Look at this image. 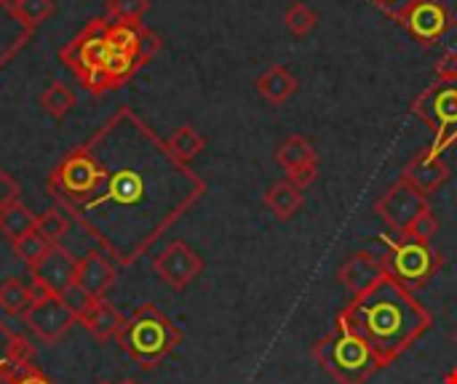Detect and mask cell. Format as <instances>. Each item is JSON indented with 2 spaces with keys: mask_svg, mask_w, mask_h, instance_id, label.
Listing matches in <instances>:
<instances>
[{
  "mask_svg": "<svg viewBox=\"0 0 457 384\" xmlns=\"http://www.w3.org/2000/svg\"><path fill=\"white\" fill-rule=\"evenodd\" d=\"M35 225H37V214H35L29 206H24L21 200H13L11 206H5V208L0 211V233H3L11 243L19 241L21 235L32 233Z\"/></svg>",
  "mask_w": 457,
  "mask_h": 384,
  "instance_id": "20",
  "label": "cell"
},
{
  "mask_svg": "<svg viewBox=\"0 0 457 384\" xmlns=\"http://www.w3.org/2000/svg\"><path fill=\"white\" fill-rule=\"evenodd\" d=\"M383 243L388 246V254L383 257L388 275L396 278L410 291L426 289L445 265L442 254L431 243L407 235H383Z\"/></svg>",
  "mask_w": 457,
  "mask_h": 384,
  "instance_id": "4",
  "label": "cell"
},
{
  "mask_svg": "<svg viewBox=\"0 0 457 384\" xmlns=\"http://www.w3.org/2000/svg\"><path fill=\"white\" fill-rule=\"evenodd\" d=\"M436 233H439V219H436L434 211H426L404 235H407V238H415V241H423V243H431Z\"/></svg>",
  "mask_w": 457,
  "mask_h": 384,
  "instance_id": "28",
  "label": "cell"
},
{
  "mask_svg": "<svg viewBox=\"0 0 457 384\" xmlns=\"http://www.w3.org/2000/svg\"><path fill=\"white\" fill-rule=\"evenodd\" d=\"M434 72H436V80H445V83H457V53L455 51L445 53V56L436 61Z\"/></svg>",
  "mask_w": 457,
  "mask_h": 384,
  "instance_id": "31",
  "label": "cell"
},
{
  "mask_svg": "<svg viewBox=\"0 0 457 384\" xmlns=\"http://www.w3.org/2000/svg\"><path fill=\"white\" fill-rule=\"evenodd\" d=\"M51 251V243L40 235V233H27V235H21L19 241H13V254L32 270V267H37L43 259H46V254Z\"/></svg>",
  "mask_w": 457,
  "mask_h": 384,
  "instance_id": "22",
  "label": "cell"
},
{
  "mask_svg": "<svg viewBox=\"0 0 457 384\" xmlns=\"http://www.w3.org/2000/svg\"><path fill=\"white\" fill-rule=\"evenodd\" d=\"M99 384H110V382H99Z\"/></svg>",
  "mask_w": 457,
  "mask_h": 384,
  "instance_id": "38",
  "label": "cell"
},
{
  "mask_svg": "<svg viewBox=\"0 0 457 384\" xmlns=\"http://www.w3.org/2000/svg\"><path fill=\"white\" fill-rule=\"evenodd\" d=\"M0 384H16V374L5 364H0Z\"/></svg>",
  "mask_w": 457,
  "mask_h": 384,
  "instance_id": "34",
  "label": "cell"
},
{
  "mask_svg": "<svg viewBox=\"0 0 457 384\" xmlns=\"http://www.w3.org/2000/svg\"><path fill=\"white\" fill-rule=\"evenodd\" d=\"M386 275H388V270H386L383 257H378V254H372V251H356V254H351V257L340 265V270H337V281H340V286L351 294V299L367 294V291H370L372 286H378Z\"/></svg>",
  "mask_w": 457,
  "mask_h": 384,
  "instance_id": "12",
  "label": "cell"
},
{
  "mask_svg": "<svg viewBox=\"0 0 457 384\" xmlns=\"http://www.w3.org/2000/svg\"><path fill=\"white\" fill-rule=\"evenodd\" d=\"M16 3H19V0H16Z\"/></svg>",
  "mask_w": 457,
  "mask_h": 384,
  "instance_id": "39",
  "label": "cell"
},
{
  "mask_svg": "<svg viewBox=\"0 0 457 384\" xmlns=\"http://www.w3.org/2000/svg\"><path fill=\"white\" fill-rule=\"evenodd\" d=\"M16 337H19L16 331H11L5 323H0V361H5V353H8V347L13 345Z\"/></svg>",
  "mask_w": 457,
  "mask_h": 384,
  "instance_id": "33",
  "label": "cell"
},
{
  "mask_svg": "<svg viewBox=\"0 0 457 384\" xmlns=\"http://www.w3.org/2000/svg\"><path fill=\"white\" fill-rule=\"evenodd\" d=\"M115 267L102 251H88L83 259H78L75 270V286H80L91 299H104L107 291L115 286Z\"/></svg>",
  "mask_w": 457,
  "mask_h": 384,
  "instance_id": "14",
  "label": "cell"
},
{
  "mask_svg": "<svg viewBox=\"0 0 457 384\" xmlns=\"http://www.w3.org/2000/svg\"><path fill=\"white\" fill-rule=\"evenodd\" d=\"M204 270V259L185 243V241H171L155 259H153V273L171 289V291H185Z\"/></svg>",
  "mask_w": 457,
  "mask_h": 384,
  "instance_id": "10",
  "label": "cell"
},
{
  "mask_svg": "<svg viewBox=\"0 0 457 384\" xmlns=\"http://www.w3.org/2000/svg\"><path fill=\"white\" fill-rule=\"evenodd\" d=\"M340 313L372 345L380 372L396 364L434 326V315L415 297V291L391 275H386L367 294L351 299Z\"/></svg>",
  "mask_w": 457,
  "mask_h": 384,
  "instance_id": "1",
  "label": "cell"
},
{
  "mask_svg": "<svg viewBox=\"0 0 457 384\" xmlns=\"http://www.w3.org/2000/svg\"><path fill=\"white\" fill-rule=\"evenodd\" d=\"M35 302V289L21 283L19 278H5L0 283V310L11 318H24Z\"/></svg>",
  "mask_w": 457,
  "mask_h": 384,
  "instance_id": "19",
  "label": "cell"
},
{
  "mask_svg": "<svg viewBox=\"0 0 457 384\" xmlns=\"http://www.w3.org/2000/svg\"><path fill=\"white\" fill-rule=\"evenodd\" d=\"M0 364H3V361H0Z\"/></svg>",
  "mask_w": 457,
  "mask_h": 384,
  "instance_id": "40",
  "label": "cell"
},
{
  "mask_svg": "<svg viewBox=\"0 0 457 384\" xmlns=\"http://www.w3.org/2000/svg\"><path fill=\"white\" fill-rule=\"evenodd\" d=\"M67 230H70V219L64 217L62 208H48L46 214H37L35 233H40L51 246H59L62 238L67 235Z\"/></svg>",
  "mask_w": 457,
  "mask_h": 384,
  "instance_id": "25",
  "label": "cell"
},
{
  "mask_svg": "<svg viewBox=\"0 0 457 384\" xmlns=\"http://www.w3.org/2000/svg\"><path fill=\"white\" fill-rule=\"evenodd\" d=\"M118 384H139V382H134V380H123V382H118Z\"/></svg>",
  "mask_w": 457,
  "mask_h": 384,
  "instance_id": "36",
  "label": "cell"
},
{
  "mask_svg": "<svg viewBox=\"0 0 457 384\" xmlns=\"http://www.w3.org/2000/svg\"><path fill=\"white\" fill-rule=\"evenodd\" d=\"M16 384H54V382L32 366V369H27L21 377H16Z\"/></svg>",
  "mask_w": 457,
  "mask_h": 384,
  "instance_id": "32",
  "label": "cell"
},
{
  "mask_svg": "<svg viewBox=\"0 0 457 384\" xmlns=\"http://www.w3.org/2000/svg\"><path fill=\"white\" fill-rule=\"evenodd\" d=\"M40 107H43L51 118L62 120V118L75 107V94H72L64 83H51V86L40 94Z\"/></svg>",
  "mask_w": 457,
  "mask_h": 384,
  "instance_id": "23",
  "label": "cell"
},
{
  "mask_svg": "<svg viewBox=\"0 0 457 384\" xmlns=\"http://www.w3.org/2000/svg\"><path fill=\"white\" fill-rule=\"evenodd\" d=\"M402 179H404L407 184H412L418 192L431 195V192H436V190L450 179V166H447L439 155L428 152V147H426V150H420V152L404 166Z\"/></svg>",
  "mask_w": 457,
  "mask_h": 384,
  "instance_id": "15",
  "label": "cell"
},
{
  "mask_svg": "<svg viewBox=\"0 0 457 384\" xmlns=\"http://www.w3.org/2000/svg\"><path fill=\"white\" fill-rule=\"evenodd\" d=\"M426 211H431L428 195L418 192L404 179H399L375 200V214L394 230V235H404Z\"/></svg>",
  "mask_w": 457,
  "mask_h": 384,
  "instance_id": "7",
  "label": "cell"
},
{
  "mask_svg": "<svg viewBox=\"0 0 457 384\" xmlns=\"http://www.w3.org/2000/svg\"><path fill=\"white\" fill-rule=\"evenodd\" d=\"M412 112L431 128L434 142L428 152L442 155L450 144L457 142V83L436 80L431 83L415 102Z\"/></svg>",
  "mask_w": 457,
  "mask_h": 384,
  "instance_id": "6",
  "label": "cell"
},
{
  "mask_svg": "<svg viewBox=\"0 0 457 384\" xmlns=\"http://www.w3.org/2000/svg\"><path fill=\"white\" fill-rule=\"evenodd\" d=\"M303 190L300 187H295L289 179H281V182H276V184H270L268 190H265V195H262V206L276 217V219H281V222H287V219H292L300 208H303Z\"/></svg>",
  "mask_w": 457,
  "mask_h": 384,
  "instance_id": "18",
  "label": "cell"
},
{
  "mask_svg": "<svg viewBox=\"0 0 457 384\" xmlns=\"http://www.w3.org/2000/svg\"><path fill=\"white\" fill-rule=\"evenodd\" d=\"M13 200H19V184H16V179L0 166V211L5 208V206H11Z\"/></svg>",
  "mask_w": 457,
  "mask_h": 384,
  "instance_id": "30",
  "label": "cell"
},
{
  "mask_svg": "<svg viewBox=\"0 0 457 384\" xmlns=\"http://www.w3.org/2000/svg\"><path fill=\"white\" fill-rule=\"evenodd\" d=\"M150 11V0H110L107 19L110 24H142Z\"/></svg>",
  "mask_w": 457,
  "mask_h": 384,
  "instance_id": "24",
  "label": "cell"
},
{
  "mask_svg": "<svg viewBox=\"0 0 457 384\" xmlns=\"http://www.w3.org/2000/svg\"><path fill=\"white\" fill-rule=\"evenodd\" d=\"M284 21H287V27H289V32L292 35H297V37H303V35H308L316 24H319V16H316V11L313 8H308L305 3H292L289 5V11H287V16H284Z\"/></svg>",
  "mask_w": 457,
  "mask_h": 384,
  "instance_id": "26",
  "label": "cell"
},
{
  "mask_svg": "<svg viewBox=\"0 0 457 384\" xmlns=\"http://www.w3.org/2000/svg\"><path fill=\"white\" fill-rule=\"evenodd\" d=\"M80 326L88 329V334L99 342H110V339H118L126 318L107 302V299H94L88 305V310L78 318Z\"/></svg>",
  "mask_w": 457,
  "mask_h": 384,
  "instance_id": "16",
  "label": "cell"
},
{
  "mask_svg": "<svg viewBox=\"0 0 457 384\" xmlns=\"http://www.w3.org/2000/svg\"><path fill=\"white\" fill-rule=\"evenodd\" d=\"M112 48L107 43V24L102 19L91 21L64 51L62 59L72 67L78 80L91 91V94H104V67L110 59Z\"/></svg>",
  "mask_w": 457,
  "mask_h": 384,
  "instance_id": "5",
  "label": "cell"
},
{
  "mask_svg": "<svg viewBox=\"0 0 457 384\" xmlns=\"http://www.w3.org/2000/svg\"><path fill=\"white\" fill-rule=\"evenodd\" d=\"M276 160L287 171V179L300 190L311 187L319 176V155L313 144L300 134L281 142V147L276 150Z\"/></svg>",
  "mask_w": 457,
  "mask_h": 384,
  "instance_id": "11",
  "label": "cell"
},
{
  "mask_svg": "<svg viewBox=\"0 0 457 384\" xmlns=\"http://www.w3.org/2000/svg\"><path fill=\"white\" fill-rule=\"evenodd\" d=\"M166 144H169L171 155H174L179 163H190L195 155H201V152H204L206 139H204L193 126H179V128L171 134V139H169Z\"/></svg>",
  "mask_w": 457,
  "mask_h": 384,
  "instance_id": "21",
  "label": "cell"
},
{
  "mask_svg": "<svg viewBox=\"0 0 457 384\" xmlns=\"http://www.w3.org/2000/svg\"><path fill=\"white\" fill-rule=\"evenodd\" d=\"M75 270H78V259L70 251H64L62 246H51L46 259L37 267H32L29 275H32L35 289L62 297L75 283Z\"/></svg>",
  "mask_w": 457,
  "mask_h": 384,
  "instance_id": "13",
  "label": "cell"
},
{
  "mask_svg": "<svg viewBox=\"0 0 457 384\" xmlns=\"http://www.w3.org/2000/svg\"><path fill=\"white\" fill-rule=\"evenodd\" d=\"M311 355L337 384H367L380 372L372 345L343 313H337L335 329L311 347Z\"/></svg>",
  "mask_w": 457,
  "mask_h": 384,
  "instance_id": "2",
  "label": "cell"
},
{
  "mask_svg": "<svg viewBox=\"0 0 457 384\" xmlns=\"http://www.w3.org/2000/svg\"><path fill=\"white\" fill-rule=\"evenodd\" d=\"M447 384H457V369H455V372H450V377H447Z\"/></svg>",
  "mask_w": 457,
  "mask_h": 384,
  "instance_id": "35",
  "label": "cell"
},
{
  "mask_svg": "<svg viewBox=\"0 0 457 384\" xmlns=\"http://www.w3.org/2000/svg\"><path fill=\"white\" fill-rule=\"evenodd\" d=\"M396 21L423 45H434L455 27V16L445 0H407Z\"/></svg>",
  "mask_w": 457,
  "mask_h": 384,
  "instance_id": "8",
  "label": "cell"
},
{
  "mask_svg": "<svg viewBox=\"0 0 457 384\" xmlns=\"http://www.w3.org/2000/svg\"><path fill=\"white\" fill-rule=\"evenodd\" d=\"M54 13V0H19L16 3V16L21 19L24 27H37Z\"/></svg>",
  "mask_w": 457,
  "mask_h": 384,
  "instance_id": "27",
  "label": "cell"
},
{
  "mask_svg": "<svg viewBox=\"0 0 457 384\" xmlns=\"http://www.w3.org/2000/svg\"><path fill=\"white\" fill-rule=\"evenodd\" d=\"M297 88H300L297 78H295L287 67H281V64L268 67V69L257 78V91H260V96H262L265 102L276 104V107L284 104L287 99H292V96L297 94Z\"/></svg>",
  "mask_w": 457,
  "mask_h": 384,
  "instance_id": "17",
  "label": "cell"
},
{
  "mask_svg": "<svg viewBox=\"0 0 457 384\" xmlns=\"http://www.w3.org/2000/svg\"><path fill=\"white\" fill-rule=\"evenodd\" d=\"M453 342H455V347H457V331H455V334H453Z\"/></svg>",
  "mask_w": 457,
  "mask_h": 384,
  "instance_id": "37",
  "label": "cell"
},
{
  "mask_svg": "<svg viewBox=\"0 0 457 384\" xmlns=\"http://www.w3.org/2000/svg\"><path fill=\"white\" fill-rule=\"evenodd\" d=\"M118 342L142 372H153L177 350V345L182 342V331L158 305L147 302L126 318Z\"/></svg>",
  "mask_w": 457,
  "mask_h": 384,
  "instance_id": "3",
  "label": "cell"
},
{
  "mask_svg": "<svg viewBox=\"0 0 457 384\" xmlns=\"http://www.w3.org/2000/svg\"><path fill=\"white\" fill-rule=\"evenodd\" d=\"M35 289V286H32ZM24 323L29 326V331L46 342V345H54L59 342L75 323V313L62 302V297L51 294V291H43V289H35V302L32 307L27 310L24 315Z\"/></svg>",
  "mask_w": 457,
  "mask_h": 384,
  "instance_id": "9",
  "label": "cell"
},
{
  "mask_svg": "<svg viewBox=\"0 0 457 384\" xmlns=\"http://www.w3.org/2000/svg\"><path fill=\"white\" fill-rule=\"evenodd\" d=\"M62 302H64V305H67V307L75 313V318H80V315L88 310V305H91L94 299H91V297H88V294H86L80 286H75V283H72V286H70V289L62 294Z\"/></svg>",
  "mask_w": 457,
  "mask_h": 384,
  "instance_id": "29",
  "label": "cell"
}]
</instances>
